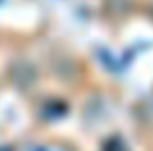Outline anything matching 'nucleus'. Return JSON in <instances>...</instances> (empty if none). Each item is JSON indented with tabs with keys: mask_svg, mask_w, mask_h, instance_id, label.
Returning <instances> with one entry per match:
<instances>
[{
	"mask_svg": "<svg viewBox=\"0 0 153 151\" xmlns=\"http://www.w3.org/2000/svg\"><path fill=\"white\" fill-rule=\"evenodd\" d=\"M103 151H128L126 146L123 144L121 139H111L105 146H103Z\"/></svg>",
	"mask_w": 153,
	"mask_h": 151,
	"instance_id": "1",
	"label": "nucleus"
},
{
	"mask_svg": "<svg viewBox=\"0 0 153 151\" xmlns=\"http://www.w3.org/2000/svg\"><path fill=\"white\" fill-rule=\"evenodd\" d=\"M36 151H46V150H41V148H38V150H36Z\"/></svg>",
	"mask_w": 153,
	"mask_h": 151,
	"instance_id": "2",
	"label": "nucleus"
}]
</instances>
